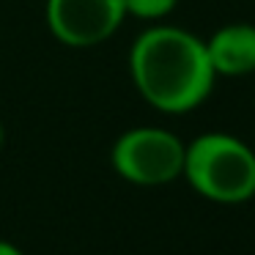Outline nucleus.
<instances>
[{"instance_id": "obj_1", "label": "nucleus", "mask_w": 255, "mask_h": 255, "mask_svg": "<svg viewBox=\"0 0 255 255\" xmlns=\"http://www.w3.org/2000/svg\"><path fill=\"white\" fill-rule=\"evenodd\" d=\"M129 77L154 110L176 116L209 99L217 74L203 39L176 25H154L132 41Z\"/></svg>"}, {"instance_id": "obj_2", "label": "nucleus", "mask_w": 255, "mask_h": 255, "mask_svg": "<svg viewBox=\"0 0 255 255\" xmlns=\"http://www.w3.org/2000/svg\"><path fill=\"white\" fill-rule=\"evenodd\" d=\"M181 176L214 203H244L255 195V151L225 132L198 134L187 143Z\"/></svg>"}, {"instance_id": "obj_3", "label": "nucleus", "mask_w": 255, "mask_h": 255, "mask_svg": "<svg viewBox=\"0 0 255 255\" xmlns=\"http://www.w3.org/2000/svg\"><path fill=\"white\" fill-rule=\"evenodd\" d=\"M187 143L162 127H134L118 134L110 148V165L134 187H165L181 178Z\"/></svg>"}, {"instance_id": "obj_4", "label": "nucleus", "mask_w": 255, "mask_h": 255, "mask_svg": "<svg viewBox=\"0 0 255 255\" xmlns=\"http://www.w3.org/2000/svg\"><path fill=\"white\" fill-rule=\"evenodd\" d=\"M127 19L124 0H47V30L61 44L88 50L107 41Z\"/></svg>"}, {"instance_id": "obj_5", "label": "nucleus", "mask_w": 255, "mask_h": 255, "mask_svg": "<svg viewBox=\"0 0 255 255\" xmlns=\"http://www.w3.org/2000/svg\"><path fill=\"white\" fill-rule=\"evenodd\" d=\"M211 69L217 77H244L255 72V25H222L206 41Z\"/></svg>"}, {"instance_id": "obj_6", "label": "nucleus", "mask_w": 255, "mask_h": 255, "mask_svg": "<svg viewBox=\"0 0 255 255\" xmlns=\"http://www.w3.org/2000/svg\"><path fill=\"white\" fill-rule=\"evenodd\" d=\"M178 0H124V8H127V17H137V19H162L176 8Z\"/></svg>"}, {"instance_id": "obj_7", "label": "nucleus", "mask_w": 255, "mask_h": 255, "mask_svg": "<svg viewBox=\"0 0 255 255\" xmlns=\"http://www.w3.org/2000/svg\"><path fill=\"white\" fill-rule=\"evenodd\" d=\"M0 255H25V253H22V250H19L14 242H6V239H0Z\"/></svg>"}, {"instance_id": "obj_8", "label": "nucleus", "mask_w": 255, "mask_h": 255, "mask_svg": "<svg viewBox=\"0 0 255 255\" xmlns=\"http://www.w3.org/2000/svg\"><path fill=\"white\" fill-rule=\"evenodd\" d=\"M3 143H6V127H3V121H0V148H3Z\"/></svg>"}]
</instances>
